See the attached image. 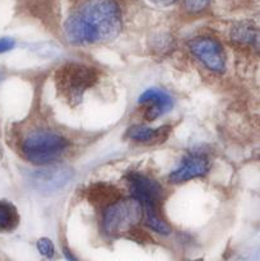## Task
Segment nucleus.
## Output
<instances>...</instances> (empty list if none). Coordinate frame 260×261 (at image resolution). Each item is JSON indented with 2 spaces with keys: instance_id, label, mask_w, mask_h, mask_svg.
<instances>
[{
  "instance_id": "obj_1",
  "label": "nucleus",
  "mask_w": 260,
  "mask_h": 261,
  "mask_svg": "<svg viewBox=\"0 0 260 261\" xmlns=\"http://www.w3.org/2000/svg\"><path fill=\"white\" fill-rule=\"evenodd\" d=\"M120 27V0H79L64 24V33L69 42L87 45L112 40Z\"/></svg>"
},
{
  "instance_id": "obj_2",
  "label": "nucleus",
  "mask_w": 260,
  "mask_h": 261,
  "mask_svg": "<svg viewBox=\"0 0 260 261\" xmlns=\"http://www.w3.org/2000/svg\"><path fill=\"white\" fill-rule=\"evenodd\" d=\"M98 81V71L93 66L70 63L63 65L55 73L58 94L71 107L81 103L84 93Z\"/></svg>"
},
{
  "instance_id": "obj_3",
  "label": "nucleus",
  "mask_w": 260,
  "mask_h": 261,
  "mask_svg": "<svg viewBox=\"0 0 260 261\" xmlns=\"http://www.w3.org/2000/svg\"><path fill=\"white\" fill-rule=\"evenodd\" d=\"M69 142L65 137L48 129H36L28 133L20 143V150L35 165H50L61 157Z\"/></svg>"
},
{
  "instance_id": "obj_4",
  "label": "nucleus",
  "mask_w": 260,
  "mask_h": 261,
  "mask_svg": "<svg viewBox=\"0 0 260 261\" xmlns=\"http://www.w3.org/2000/svg\"><path fill=\"white\" fill-rule=\"evenodd\" d=\"M143 217V208L137 198L119 199L106 206L103 213V229L109 236H127Z\"/></svg>"
},
{
  "instance_id": "obj_5",
  "label": "nucleus",
  "mask_w": 260,
  "mask_h": 261,
  "mask_svg": "<svg viewBox=\"0 0 260 261\" xmlns=\"http://www.w3.org/2000/svg\"><path fill=\"white\" fill-rule=\"evenodd\" d=\"M127 181L133 196L140 201L143 211L160 212L163 191L157 181L140 173H130Z\"/></svg>"
},
{
  "instance_id": "obj_6",
  "label": "nucleus",
  "mask_w": 260,
  "mask_h": 261,
  "mask_svg": "<svg viewBox=\"0 0 260 261\" xmlns=\"http://www.w3.org/2000/svg\"><path fill=\"white\" fill-rule=\"evenodd\" d=\"M189 48L209 70L216 73H222L224 70L226 59L221 45L216 40L208 37L194 38L189 42Z\"/></svg>"
},
{
  "instance_id": "obj_7",
  "label": "nucleus",
  "mask_w": 260,
  "mask_h": 261,
  "mask_svg": "<svg viewBox=\"0 0 260 261\" xmlns=\"http://www.w3.org/2000/svg\"><path fill=\"white\" fill-rule=\"evenodd\" d=\"M71 176H73V172L70 168H46V170L36 172L33 176V181L41 191L53 193L64 188L70 181Z\"/></svg>"
},
{
  "instance_id": "obj_8",
  "label": "nucleus",
  "mask_w": 260,
  "mask_h": 261,
  "mask_svg": "<svg viewBox=\"0 0 260 261\" xmlns=\"http://www.w3.org/2000/svg\"><path fill=\"white\" fill-rule=\"evenodd\" d=\"M140 105L147 106L148 111L145 114L147 120H155L161 115L170 111L173 106V99L167 92L161 91L157 88L147 89L142 96L139 97Z\"/></svg>"
},
{
  "instance_id": "obj_9",
  "label": "nucleus",
  "mask_w": 260,
  "mask_h": 261,
  "mask_svg": "<svg viewBox=\"0 0 260 261\" xmlns=\"http://www.w3.org/2000/svg\"><path fill=\"white\" fill-rule=\"evenodd\" d=\"M208 170L209 165L205 158L201 155H190L170 173V181L173 184H180L196 177H203Z\"/></svg>"
},
{
  "instance_id": "obj_10",
  "label": "nucleus",
  "mask_w": 260,
  "mask_h": 261,
  "mask_svg": "<svg viewBox=\"0 0 260 261\" xmlns=\"http://www.w3.org/2000/svg\"><path fill=\"white\" fill-rule=\"evenodd\" d=\"M171 132L170 126L162 127H149L142 126V125H135L127 129L126 135L129 139L139 143H160L167 139L168 134Z\"/></svg>"
},
{
  "instance_id": "obj_11",
  "label": "nucleus",
  "mask_w": 260,
  "mask_h": 261,
  "mask_svg": "<svg viewBox=\"0 0 260 261\" xmlns=\"http://www.w3.org/2000/svg\"><path fill=\"white\" fill-rule=\"evenodd\" d=\"M119 199H121V193L112 185L96 184L88 189V200L96 205L109 206Z\"/></svg>"
},
{
  "instance_id": "obj_12",
  "label": "nucleus",
  "mask_w": 260,
  "mask_h": 261,
  "mask_svg": "<svg viewBox=\"0 0 260 261\" xmlns=\"http://www.w3.org/2000/svg\"><path fill=\"white\" fill-rule=\"evenodd\" d=\"M231 38L240 45L250 46L260 54V28L249 24L237 25L232 30Z\"/></svg>"
},
{
  "instance_id": "obj_13",
  "label": "nucleus",
  "mask_w": 260,
  "mask_h": 261,
  "mask_svg": "<svg viewBox=\"0 0 260 261\" xmlns=\"http://www.w3.org/2000/svg\"><path fill=\"white\" fill-rule=\"evenodd\" d=\"M19 224L17 208L9 201H0V232H12Z\"/></svg>"
},
{
  "instance_id": "obj_14",
  "label": "nucleus",
  "mask_w": 260,
  "mask_h": 261,
  "mask_svg": "<svg viewBox=\"0 0 260 261\" xmlns=\"http://www.w3.org/2000/svg\"><path fill=\"white\" fill-rule=\"evenodd\" d=\"M212 0H183V4L186 10L190 13H199L201 10L206 9Z\"/></svg>"
},
{
  "instance_id": "obj_15",
  "label": "nucleus",
  "mask_w": 260,
  "mask_h": 261,
  "mask_svg": "<svg viewBox=\"0 0 260 261\" xmlns=\"http://www.w3.org/2000/svg\"><path fill=\"white\" fill-rule=\"evenodd\" d=\"M37 249L45 257H53L55 254V247L50 239H40L37 242Z\"/></svg>"
},
{
  "instance_id": "obj_16",
  "label": "nucleus",
  "mask_w": 260,
  "mask_h": 261,
  "mask_svg": "<svg viewBox=\"0 0 260 261\" xmlns=\"http://www.w3.org/2000/svg\"><path fill=\"white\" fill-rule=\"evenodd\" d=\"M14 47V40L9 37H4L0 40V54L7 53V51L12 50Z\"/></svg>"
},
{
  "instance_id": "obj_17",
  "label": "nucleus",
  "mask_w": 260,
  "mask_h": 261,
  "mask_svg": "<svg viewBox=\"0 0 260 261\" xmlns=\"http://www.w3.org/2000/svg\"><path fill=\"white\" fill-rule=\"evenodd\" d=\"M153 4L158 5V7H170V5L175 4L177 0H150Z\"/></svg>"
},
{
  "instance_id": "obj_18",
  "label": "nucleus",
  "mask_w": 260,
  "mask_h": 261,
  "mask_svg": "<svg viewBox=\"0 0 260 261\" xmlns=\"http://www.w3.org/2000/svg\"><path fill=\"white\" fill-rule=\"evenodd\" d=\"M31 2L36 3V4H37V3H42L43 5H48V4H51V3H53L54 0H31Z\"/></svg>"
}]
</instances>
